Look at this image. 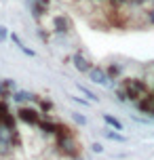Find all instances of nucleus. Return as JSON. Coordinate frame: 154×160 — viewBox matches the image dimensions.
I'll use <instances>...</instances> for the list:
<instances>
[{
	"mask_svg": "<svg viewBox=\"0 0 154 160\" xmlns=\"http://www.w3.org/2000/svg\"><path fill=\"white\" fill-rule=\"evenodd\" d=\"M55 141H57V150H59L61 156H65V158H70V160H76L80 156V143H78L76 135L55 137Z\"/></svg>",
	"mask_w": 154,
	"mask_h": 160,
	"instance_id": "nucleus-1",
	"label": "nucleus"
},
{
	"mask_svg": "<svg viewBox=\"0 0 154 160\" xmlns=\"http://www.w3.org/2000/svg\"><path fill=\"white\" fill-rule=\"evenodd\" d=\"M122 88L127 91L129 99H131V101H135V103L148 95V84L141 78H127L125 82H122Z\"/></svg>",
	"mask_w": 154,
	"mask_h": 160,
	"instance_id": "nucleus-2",
	"label": "nucleus"
},
{
	"mask_svg": "<svg viewBox=\"0 0 154 160\" xmlns=\"http://www.w3.org/2000/svg\"><path fill=\"white\" fill-rule=\"evenodd\" d=\"M17 118L21 120L23 124L38 127L40 120H42V112L36 110V108H30V105H21V108H17Z\"/></svg>",
	"mask_w": 154,
	"mask_h": 160,
	"instance_id": "nucleus-3",
	"label": "nucleus"
},
{
	"mask_svg": "<svg viewBox=\"0 0 154 160\" xmlns=\"http://www.w3.org/2000/svg\"><path fill=\"white\" fill-rule=\"evenodd\" d=\"M89 80L91 82H95V84H101V87H110V76H108V72H105L104 68H91L89 70Z\"/></svg>",
	"mask_w": 154,
	"mask_h": 160,
	"instance_id": "nucleus-4",
	"label": "nucleus"
},
{
	"mask_svg": "<svg viewBox=\"0 0 154 160\" xmlns=\"http://www.w3.org/2000/svg\"><path fill=\"white\" fill-rule=\"evenodd\" d=\"M72 21H70V17L68 15H57L55 19H53V30H55L57 34H70L72 32Z\"/></svg>",
	"mask_w": 154,
	"mask_h": 160,
	"instance_id": "nucleus-5",
	"label": "nucleus"
},
{
	"mask_svg": "<svg viewBox=\"0 0 154 160\" xmlns=\"http://www.w3.org/2000/svg\"><path fill=\"white\" fill-rule=\"evenodd\" d=\"M72 61H74V68L78 70V72H82V74H89V70L93 68V63H91L89 59L85 57V53H80V51H76L72 55Z\"/></svg>",
	"mask_w": 154,
	"mask_h": 160,
	"instance_id": "nucleus-6",
	"label": "nucleus"
},
{
	"mask_svg": "<svg viewBox=\"0 0 154 160\" xmlns=\"http://www.w3.org/2000/svg\"><path fill=\"white\" fill-rule=\"evenodd\" d=\"M49 7H51V0H30V8H32L34 19H40L42 15H47Z\"/></svg>",
	"mask_w": 154,
	"mask_h": 160,
	"instance_id": "nucleus-7",
	"label": "nucleus"
},
{
	"mask_svg": "<svg viewBox=\"0 0 154 160\" xmlns=\"http://www.w3.org/2000/svg\"><path fill=\"white\" fill-rule=\"evenodd\" d=\"M17 91V82L11 78H2L0 80V99H11L13 93Z\"/></svg>",
	"mask_w": 154,
	"mask_h": 160,
	"instance_id": "nucleus-8",
	"label": "nucleus"
},
{
	"mask_svg": "<svg viewBox=\"0 0 154 160\" xmlns=\"http://www.w3.org/2000/svg\"><path fill=\"white\" fill-rule=\"evenodd\" d=\"M137 110L154 118V93H152V95H146L144 99H139V101H137Z\"/></svg>",
	"mask_w": 154,
	"mask_h": 160,
	"instance_id": "nucleus-9",
	"label": "nucleus"
},
{
	"mask_svg": "<svg viewBox=\"0 0 154 160\" xmlns=\"http://www.w3.org/2000/svg\"><path fill=\"white\" fill-rule=\"evenodd\" d=\"M57 127H59V122H53L51 118L40 120V124H38V128H40L44 135H55V133H57Z\"/></svg>",
	"mask_w": 154,
	"mask_h": 160,
	"instance_id": "nucleus-10",
	"label": "nucleus"
},
{
	"mask_svg": "<svg viewBox=\"0 0 154 160\" xmlns=\"http://www.w3.org/2000/svg\"><path fill=\"white\" fill-rule=\"evenodd\" d=\"M11 99H13L15 103H25V101H36V95L28 93V91H15Z\"/></svg>",
	"mask_w": 154,
	"mask_h": 160,
	"instance_id": "nucleus-11",
	"label": "nucleus"
},
{
	"mask_svg": "<svg viewBox=\"0 0 154 160\" xmlns=\"http://www.w3.org/2000/svg\"><path fill=\"white\" fill-rule=\"evenodd\" d=\"M8 38L13 40V44H15V47L19 48V51H21V53H23V55H28V57H34V55H36V53H34L32 48H28V47H25V44H23V42H21V38H19V36H17L15 32L11 34V36H8Z\"/></svg>",
	"mask_w": 154,
	"mask_h": 160,
	"instance_id": "nucleus-12",
	"label": "nucleus"
},
{
	"mask_svg": "<svg viewBox=\"0 0 154 160\" xmlns=\"http://www.w3.org/2000/svg\"><path fill=\"white\" fill-rule=\"evenodd\" d=\"M105 137H108L110 141H116V143H125V141H127V137L121 135L116 128H105Z\"/></svg>",
	"mask_w": 154,
	"mask_h": 160,
	"instance_id": "nucleus-13",
	"label": "nucleus"
},
{
	"mask_svg": "<svg viewBox=\"0 0 154 160\" xmlns=\"http://www.w3.org/2000/svg\"><path fill=\"white\" fill-rule=\"evenodd\" d=\"M104 122L108 124V127L116 128V131H122V122H121L118 118H114L112 114H104Z\"/></svg>",
	"mask_w": 154,
	"mask_h": 160,
	"instance_id": "nucleus-14",
	"label": "nucleus"
},
{
	"mask_svg": "<svg viewBox=\"0 0 154 160\" xmlns=\"http://www.w3.org/2000/svg\"><path fill=\"white\" fill-rule=\"evenodd\" d=\"M68 135H74L72 127H68V124H64V122H59V127H57L55 137H68Z\"/></svg>",
	"mask_w": 154,
	"mask_h": 160,
	"instance_id": "nucleus-15",
	"label": "nucleus"
},
{
	"mask_svg": "<svg viewBox=\"0 0 154 160\" xmlns=\"http://www.w3.org/2000/svg\"><path fill=\"white\" fill-rule=\"evenodd\" d=\"M38 105H40L38 110H40L44 116H47V112H51V110H53V103H51L49 99H40V97H38Z\"/></svg>",
	"mask_w": 154,
	"mask_h": 160,
	"instance_id": "nucleus-16",
	"label": "nucleus"
},
{
	"mask_svg": "<svg viewBox=\"0 0 154 160\" xmlns=\"http://www.w3.org/2000/svg\"><path fill=\"white\" fill-rule=\"evenodd\" d=\"M105 72H108V76H110V78H114V80H116V78H118V76H121V72H122V68H121V65H110V68H108V70H105Z\"/></svg>",
	"mask_w": 154,
	"mask_h": 160,
	"instance_id": "nucleus-17",
	"label": "nucleus"
},
{
	"mask_svg": "<svg viewBox=\"0 0 154 160\" xmlns=\"http://www.w3.org/2000/svg\"><path fill=\"white\" fill-rule=\"evenodd\" d=\"M78 91H80L82 95H87V97H89V99H91V101H97V99H99V97L95 95V93H91L89 88H87V87H82V84H78Z\"/></svg>",
	"mask_w": 154,
	"mask_h": 160,
	"instance_id": "nucleus-18",
	"label": "nucleus"
},
{
	"mask_svg": "<svg viewBox=\"0 0 154 160\" xmlns=\"http://www.w3.org/2000/svg\"><path fill=\"white\" fill-rule=\"evenodd\" d=\"M8 36H11V34H8V30L4 28V25H0V42H4Z\"/></svg>",
	"mask_w": 154,
	"mask_h": 160,
	"instance_id": "nucleus-19",
	"label": "nucleus"
},
{
	"mask_svg": "<svg viewBox=\"0 0 154 160\" xmlns=\"http://www.w3.org/2000/svg\"><path fill=\"white\" fill-rule=\"evenodd\" d=\"M74 120H76V122H78L80 127H85V124H87V118H85L82 114H74Z\"/></svg>",
	"mask_w": 154,
	"mask_h": 160,
	"instance_id": "nucleus-20",
	"label": "nucleus"
},
{
	"mask_svg": "<svg viewBox=\"0 0 154 160\" xmlns=\"http://www.w3.org/2000/svg\"><path fill=\"white\" fill-rule=\"evenodd\" d=\"M91 150H93L95 154H101V152H104V145H101V143H93V145H91Z\"/></svg>",
	"mask_w": 154,
	"mask_h": 160,
	"instance_id": "nucleus-21",
	"label": "nucleus"
},
{
	"mask_svg": "<svg viewBox=\"0 0 154 160\" xmlns=\"http://www.w3.org/2000/svg\"><path fill=\"white\" fill-rule=\"evenodd\" d=\"M72 101H76V103H80V105H89V101H85L80 97H72Z\"/></svg>",
	"mask_w": 154,
	"mask_h": 160,
	"instance_id": "nucleus-22",
	"label": "nucleus"
},
{
	"mask_svg": "<svg viewBox=\"0 0 154 160\" xmlns=\"http://www.w3.org/2000/svg\"><path fill=\"white\" fill-rule=\"evenodd\" d=\"M76 160H78V158H76ZM80 160H82V158H80Z\"/></svg>",
	"mask_w": 154,
	"mask_h": 160,
	"instance_id": "nucleus-23",
	"label": "nucleus"
}]
</instances>
